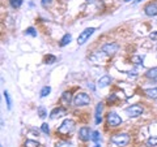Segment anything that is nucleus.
Returning a JSON list of instances; mask_svg holds the SVG:
<instances>
[{"label":"nucleus","mask_w":157,"mask_h":147,"mask_svg":"<svg viewBox=\"0 0 157 147\" xmlns=\"http://www.w3.org/2000/svg\"><path fill=\"white\" fill-rule=\"evenodd\" d=\"M71 39H72V37H71V34H66L64 37H63L62 39H60V46L62 47H64V46H67L68 43L71 42Z\"/></svg>","instance_id":"15"},{"label":"nucleus","mask_w":157,"mask_h":147,"mask_svg":"<svg viewBox=\"0 0 157 147\" xmlns=\"http://www.w3.org/2000/svg\"><path fill=\"white\" fill-rule=\"evenodd\" d=\"M4 98H6V100H7L8 109H11L12 108V99H11V96H9V92L8 91H4Z\"/></svg>","instance_id":"18"},{"label":"nucleus","mask_w":157,"mask_h":147,"mask_svg":"<svg viewBox=\"0 0 157 147\" xmlns=\"http://www.w3.org/2000/svg\"><path fill=\"white\" fill-rule=\"evenodd\" d=\"M110 82H111V78L109 77V76H104L102 78H100V81H98V87L100 89H104V87H106V86H109L110 85Z\"/></svg>","instance_id":"11"},{"label":"nucleus","mask_w":157,"mask_h":147,"mask_svg":"<svg viewBox=\"0 0 157 147\" xmlns=\"http://www.w3.org/2000/svg\"><path fill=\"white\" fill-rule=\"evenodd\" d=\"M38 113H39V117H42V119H43V117H46V109L45 108H43V107H39V108H38Z\"/></svg>","instance_id":"25"},{"label":"nucleus","mask_w":157,"mask_h":147,"mask_svg":"<svg viewBox=\"0 0 157 147\" xmlns=\"http://www.w3.org/2000/svg\"><path fill=\"white\" fill-rule=\"evenodd\" d=\"M147 96L152 98V99H157V87H153V89H148L145 90Z\"/></svg>","instance_id":"14"},{"label":"nucleus","mask_w":157,"mask_h":147,"mask_svg":"<svg viewBox=\"0 0 157 147\" xmlns=\"http://www.w3.org/2000/svg\"><path fill=\"white\" fill-rule=\"evenodd\" d=\"M92 141H94V142H98V139H100V133L98 131H93L92 133Z\"/></svg>","instance_id":"27"},{"label":"nucleus","mask_w":157,"mask_h":147,"mask_svg":"<svg viewBox=\"0 0 157 147\" xmlns=\"http://www.w3.org/2000/svg\"><path fill=\"white\" fill-rule=\"evenodd\" d=\"M94 31H96V29H94V27H88V29H85L84 31H81V33H80V35H78V38H77L78 46L84 45V43L88 41V39H89V37H90Z\"/></svg>","instance_id":"5"},{"label":"nucleus","mask_w":157,"mask_h":147,"mask_svg":"<svg viewBox=\"0 0 157 147\" xmlns=\"http://www.w3.org/2000/svg\"><path fill=\"white\" fill-rule=\"evenodd\" d=\"M73 129H75V121L73 120H64L62 122V125L58 128V133L63 134V135H68L70 133H72Z\"/></svg>","instance_id":"1"},{"label":"nucleus","mask_w":157,"mask_h":147,"mask_svg":"<svg viewBox=\"0 0 157 147\" xmlns=\"http://www.w3.org/2000/svg\"><path fill=\"white\" fill-rule=\"evenodd\" d=\"M132 61H134L135 64H137V65H143V57L141 56H134L132 57Z\"/></svg>","instance_id":"24"},{"label":"nucleus","mask_w":157,"mask_h":147,"mask_svg":"<svg viewBox=\"0 0 157 147\" xmlns=\"http://www.w3.org/2000/svg\"><path fill=\"white\" fill-rule=\"evenodd\" d=\"M63 115H66V109L62 108V107H58V108H54L50 113V117L54 120V119H58V117H60Z\"/></svg>","instance_id":"10"},{"label":"nucleus","mask_w":157,"mask_h":147,"mask_svg":"<svg viewBox=\"0 0 157 147\" xmlns=\"http://www.w3.org/2000/svg\"><path fill=\"white\" fill-rule=\"evenodd\" d=\"M94 147H100V145H96V146H94Z\"/></svg>","instance_id":"33"},{"label":"nucleus","mask_w":157,"mask_h":147,"mask_svg":"<svg viewBox=\"0 0 157 147\" xmlns=\"http://www.w3.org/2000/svg\"><path fill=\"white\" fill-rule=\"evenodd\" d=\"M124 2H131V0H124Z\"/></svg>","instance_id":"34"},{"label":"nucleus","mask_w":157,"mask_h":147,"mask_svg":"<svg viewBox=\"0 0 157 147\" xmlns=\"http://www.w3.org/2000/svg\"><path fill=\"white\" fill-rule=\"evenodd\" d=\"M78 138H80L81 141H89L92 138V135H90V130L89 128H86V126H82V128L80 129V131H78Z\"/></svg>","instance_id":"9"},{"label":"nucleus","mask_w":157,"mask_h":147,"mask_svg":"<svg viewBox=\"0 0 157 147\" xmlns=\"http://www.w3.org/2000/svg\"><path fill=\"white\" fill-rule=\"evenodd\" d=\"M9 4L12 8H20L22 5V0H9Z\"/></svg>","instance_id":"19"},{"label":"nucleus","mask_w":157,"mask_h":147,"mask_svg":"<svg viewBox=\"0 0 157 147\" xmlns=\"http://www.w3.org/2000/svg\"><path fill=\"white\" fill-rule=\"evenodd\" d=\"M111 142H113L114 145L119 146V147H123V146H126V145L130 142V135L126 134V133L115 134V135L111 137Z\"/></svg>","instance_id":"2"},{"label":"nucleus","mask_w":157,"mask_h":147,"mask_svg":"<svg viewBox=\"0 0 157 147\" xmlns=\"http://www.w3.org/2000/svg\"><path fill=\"white\" fill-rule=\"evenodd\" d=\"M145 76L148 78H151V80H157V66L148 69L147 73H145Z\"/></svg>","instance_id":"13"},{"label":"nucleus","mask_w":157,"mask_h":147,"mask_svg":"<svg viewBox=\"0 0 157 147\" xmlns=\"http://www.w3.org/2000/svg\"><path fill=\"white\" fill-rule=\"evenodd\" d=\"M85 2H86V3H88V4H92V3H93V2H94V0H85Z\"/></svg>","instance_id":"31"},{"label":"nucleus","mask_w":157,"mask_h":147,"mask_svg":"<svg viewBox=\"0 0 157 147\" xmlns=\"http://www.w3.org/2000/svg\"><path fill=\"white\" fill-rule=\"evenodd\" d=\"M118 50H119V46L117 43H106L102 47V52L106 53V55H114L115 52H118Z\"/></svg>","instance_id":"7"},{"label":"nucleus","mask_w":157,"mask_h":147,"mask_svg":"<svg viewBox=\"0 0 157 147\" xmlns=\"http://www.w3.org/2000/svg\"><path fill=\"white\" fill-rule=\"evenodd\" d=\"M147 143H148V146H152V147L157 146V135H155V137H149L148 141H147Z\"/></svg>","instance_id":"20"},{"label":"nucleus","mask_w":157,"mask_h":147,"mask_svg":"<svg viewBox=\"0 0 157 147\" xmlns=\"http://www.w3.org/2000/svg\"><path fill=\"white\" fill-rule=\"evenodd\" d=\"M141 113H143V107L139 104H134L126 108V115L128 117H139Z\"/></svg>","instance_id":"4"},{"label":"nucleus","mask_w":157,"mask_h":147,"mask_svg":"<svg viewBox=\"0 0 157 147\" xmlns=\"http://www.w3.org/2000/svg\"><path fill=\"white\" fill-rule=\"evenodd\" d=\"M144 11H145L147 16H149V17L157 16V3H149V4H147L145 8H144Z\"/></svg>","instance_id":"8"},{"label":"nucleus","mask_w":157,"mask_h":147,"mask_svg":"<svg viewBox=\"0 0 157 147\" xmlns=\"http://www.w3.org/2000/svg\"><path fill=\"white\" fill-rule=\"evenodd\" d=\"M135 2H136V3H140V2H143V0H135Z\"/></svg>","instance_id":"32"},{"label":"nucleus","mask_w":157,"mask_h":147,"mask_svg":"<svg viewBox=\"0 0 157 147\" xmlns=\"http://www.w3.org/2000/svg\"><path fill=\"white\" fill-rule=\"evenodd\" d=\"M107 124L113 128H115V126H119L122 124V119L119 115H117L115 112H110V113H107Z\"/></svg>","instance_id":"6"},{"label":"nucleus","mask_w":157,"mask_h":147,"mask_svg":"<svg viewBox=\"0 0 157 147\" xmlns=\"http://www.w3.org/2000/svg\"><path fill=\"white\" fill-rule=\"evenodd\" d=\"M62 99H63V102H66L67 104H70L71 103V100H72V96H71V94L70 92H63V95H62Z\"/></svg>","instance_id":"17"},{"label":"nucleus","mask_w":157,"mask_h":147,"mask_svg":"<svg viewBox=\"0 0 157 147\" xmlns=\"http://www.w3.org/2000/svg\"><path fill=\"white\" fill-rule=\"evenodd\" d=\"M117 99V96L115 95H111V96H109V102H114Z\"/></svg>","instance_id":"30"},{"label":"nucleus","mask_w":157,"mask_h":147,"mask_svg":"<svg viewBox=\"0 0 157 147\" xmlns=\"http://www.w3.org/2000/svg\"><path fill=\"white\" fill-rule=\"evenodd\" d=\"M24 146L25 147H38L39 143L37 141H33V139H26L25 141V143H24Z\"/></svg>","instance_id":"16"},{"label":"nucleus","mask_w":157,"mask_h":147,"mask_svg":"<svg viewBox=\"0 0 157 147\" xmlns=\"http://www.w3.org/2000/svg\"><path fill=\"white\" fill-rule=\"evenodd\" d=\"M149 38H151V39H156V38H157V31H153V33H151Z\"/></svg>","instance_id":"28"},{"label":"nucleus","mask_w":157,"mask_h":147,"mask_svg":"<svg viewBox=\"0 0 157 147\" xmlns=\"http://www.w3.org/2000/svg\"><path fill=\"white\" fill-rule=\"evenodd\" d=\"M41 130H42L45 134H48V133H50V128H48V125H47V124H42Z\"/></svg>","instance_id":"26"},{"label":"nucleus","mask_w":157,"mask_h":147,"mask_svg":"<svg viewBox=\"0 0 157 147\" xmlns=\"http://www.w3.org/2000/svg\"><path fill=\"white\" fill-rule=\"evenodd\" d=\"M90 103V98L85 92H78V94L73 98V104L76 107H82V106H88Z\"/></svg>","instance_id":"3"},{"label":"nucleus","mask_w":157,"mask_h":147,"mask_svg":"<svg viewBox=\"0 0 157 147\" xmlns=\"http://www.w3.org/2000/svg\"><path fill=\"white\" fill-rule=\"evenodd\" d=\"M26 35H32V37H37V31H36V29L34 27H28L26 29V31H25Z\"/></svg>","instance_id":"23"},{"label":"nucleus","mask_w":157,"mask_h":147,"mask_svg":"<svg viewBox=\"0 0 157 147\" xmlns=\"http://www.w3.org/2000/svg\"><path fill=\"white\" fill-rule=\"evenodd\" d=\"M101 112H102V103H98L96 107V124H101Z\"/></svg>","instance_id":"12"},{"label":"nucleus","mask_w":157,"mask_h":147,"mask_svg":"<svg viewBox=\"0 0 157 147\" xmlns=\"http://www.w3.org/2000/svg\"><path fill=\"white\" fill-rule=\"evenodd\" d=\"M50 91H51V89L48 86H45L43 89L41 90V98H45V96H47L48 94H50Z\"/></svg>","instance_id":"21"},{"label":"nucleus","mask_w":157,"mask_h":147,"mask_svg":"<svg viewBox=\"0 0 157 147\" xmlns=\"http://www.w3.org/2000/svg\"><path fill=\"white\" fill-rule=\"evenodd\" d=\"M52 0H42V4L43 5H48V4H51Z\"/></svg>","instance_id":"29"},{"label":"nucleus","mask_w":157,"mask_h":147,"mask_svg":"<svg viewBox=\"0 0 157 147\" xmlns=\"http://www.w3.org/2000/svg\"><path fill=\"white\" fill-rule=\"evenodd\" d=\"M45 61H46V64H52V63L56 61V57L52 56V55H47V56L45 57Z\"/></svg>","instance_id":"22"}]
</instances>
